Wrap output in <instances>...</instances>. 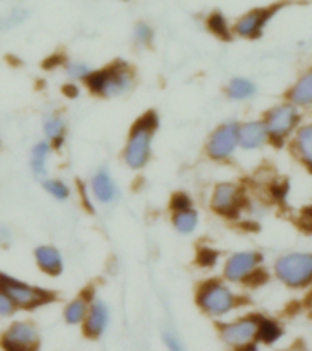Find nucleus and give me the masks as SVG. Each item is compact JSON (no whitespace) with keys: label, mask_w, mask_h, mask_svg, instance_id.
I'll list each match as a JSON object with an SVG mask.
<instances>
[{"label":"nucleus","mask_w":312,"mask_h":351,"mask_svg":"<svg viewBox=\"0 0 312 351\" xmlns=\"http://www.w3.org/2000/svg\"><path fill=\"white\" fill-rule=\"evenodd\" d=\"M210 207L216 214L224 218H234L243 207V191L235 183H218L210 196Z\"/></svg>","instance_id":"9b49d317"},{"label":"nucleus","mask_w":312,"mask_h":351,"mask_svg":"<svg viewBox=\"0 0 312 351\" xmlns=\"http://www.w3.org/2000/svg\"><path fill=\"white\" fill-rule=\"evenodd\" d=\"M163 340H164V346L168 348V351H185V346L181 344V340L177 339L174 333H170V331H164Z\"/></svg>","instance_id":"2f4dec72"},{"label":"nucleus","mask_w":312,"mask_h":351,"mask_svg":"<svg viewBox=\"0 0 312 351\" xmlns=\"http://www.w3.org/2000/svg\"><path fill=\"white\" fill-rule=\"evenodd\" d=\"M237 351H257V346L252 344V342H248V344H245V346H239V348H237Z\"/></svg>","instance_id":"f704fd0d"},{"label":"nucleus","mask_w":312,"mask_h":351,"mask_svg":"<svg viewBox=\"0 0 312 351\" xmlns=\"http://www.w3.org/2000/svg\"><path fill=\"white\" fill-rule=\"evenodd\" d=\"M92 300H93V291L86 289L84 293L75 296L73 300L68 302L64 307V311H62L66 322L70 324V326H79V324H82V320H84V317H86L88 309H90Z\"/></svg>","instance_id":"aec40b11"},{"label":"nucleus","mask_w":312,"mask_h":351,"mask_svg":"<svg viewBox=\"0 0 312 351\" xmlns=\"http://www.w3.org/2000/svg\"><path fill=\"white\" fill-rule=\"evenodd\" d=\"M13 241V229L10 225L0 223V247H8Z\"/></svg>","instance_id":"473e14b6"},{"label":"nucleus","mask_w":312,"mask_h":351,"mask_svg":"<svg viewBox=\"0 0 312 351\" xmlns=\"http://www.w3.org/2000/svg\"><path fill=\"white\" fill-rule=\"evenodd\" d=\"M259 317H245L241 320H235L232 324H224L221 328V337L226 344L245 346L257 337V328H259Z\"/></svg>","instance_id":"ddd939ff"},{"label":"nucleus","mask_w":312,"mask_h":351,"mask_svg":"<svg viewBox=\"0 0 312 351\" xmlns=\"http://www.w3.org/2000/svg\"><path fill=\"white\" fill-rule=\"evenodd\" d=\"M33 260L38 271L48 274L51 278H57L64 273V256L60 252L59 247L51 245V243H40L33 249Z\"/></svg>","instance_id":"4468645a"},{"label":"nucleus","mask_w":312,"mask_h":351,"mask_svg":"<svg viewBox=\"0 0 312 351\" xmlns=\"http://www.w3.org/2000/svg\"><path fill=\"white\" fill-rule=\"evenodd\" d=\"M194 202H192V197L186 194V192H174L172 197H170V213H174V210H181V208H186V207H192Z\"/></svg>","instance_id":"c756f323"},{"label":"nucleus","mask_w":312,"mask_h":351,"mask_svg":"<svg viewBox=\"0 0 312 351\" xmlns=\"http://www.w3.org/2000/svg\"><path fill=\"white\" fill-rule=\"evenodd\" d=\"M207 26L213 35H218L221 38H230L229 22H226V19L221 13H212V15L208 16Z\"/></svg>","instance_id":"cd10ccee"},{"label":"nucleus","mask_w":312,"mask_h":351,"mask_svg":"<svg viewBox=\"0 0 312 351\" xmlns=\"http://www.w3.org/2000/svg\"><path fill=\"white\" fill-rule=\"evenodd\" d=\"M268 141L267 128L261 121H246L239 125V147L245 150L261 148Z\"/></svg>","instance_id":"f3484780"},{"label":"nucleus","mask_w":312,"mask_h":351,"mask_svg":"<svg viewBox=\"0 0 312 351\" xmlns=\"http://www.w3.org/2000/svg\"><path fill=\"white\" fill-rule=\"evenodd\" d=\"M219 260V252L210 249V247H201V249H197L196 254V262L201 265V267H213Z\"/></svg>","instance_id":"c85d7f7f"},{"label":"nucleus","mask_w":312,"mask_h":351,"mask_svg":"<svg viewBox=\"0 0 312 351\" xmlns=\"http://www.w3.org/2000/svg\"><path fill=\"white\" fill-rule=\"evenodd\" d=\"M42 134L46 141L51 143V147L57 150V148H62L66 141V134H68V125H66V119L57 112H51V114L44 115L42 119Z\"/></svg>","instance_id":"a211bd4d"},{"label":"nucleus","mask_w":312,"mask_h":351,"mask_svg":"<svg viewBox=\"0 0 312 351\" xmlns=\"http://www.w3.org/2000/svg\"><path fill=\"white\" fill-rule=\"evenodd\" d=\"M265 128H267L268 141H272L276 147H281L287 139L300 126V112L298 106L289 103L276 104L263 117Z\"/></svg>","instance_id":"20e7f679"},{"label":"nucleus","mask_w":312,"mask_h":351,"mask_svg":"<svg viewBox=\"0 0 312 351\" xmlns=\"http://www.w3.org/2000/svg\"><path fill=\"white\" fill-rule=\"evenodd\" d=\"M53 150L51 143L46 141L44 137L33 143V147L29 148V170L37 180H44L48 176V163Z\"/></svg>","instance_id":"dca6fc26"},{"label":"nucleus","mask_w":312,"mask_h":351,"mask_svg":"<svg viewBox=\"0 0 312 351\" xmlns=\"http://www.w3.org/2000/svg\"><path fill=\"white\" fill-rule=\"evenodd\" d=\"M90 196L99 205H114L119 199V186L106 167H99L90 178Z\"/></svg>","instance_id":"f8f14e48"},{"label":"nucleus","mask_w":312,"mask_h":351,"mask_svg":"<svg viewBox=\"0 0 312 351\" xmlns=\"http://www.w3.org/2000/svg\"><path fill=\"white\" fill-rule=\"evenodd\" d=\"M159 130V115L155 110H148L133 121L122 145V163L126 169L139 172L146 169L153 152V141Z\"/></svg>","instance_id":"f257e3e1"},{"label":"nucleus","mask_w":312,"mask_h":351,"mask_svg":"<svg viewBox=\"0 0 312 351\" xmlns=\"http://www.w3.org/2000/svg\"><path fill=\"white\" fill-rule=\"evenodd\" d=\"M109 326V307L108 304L101 298H93L88 309L86 317L82 320L84 335L90 339H99L106 333Z\"/></svg>","instance_id":"2eb2a0df"},{"label":"nucleus","mask_w":312,"mask_h":351,"mask_svg":"<svg viewBox=\"0 0 312 351\" xmlns=\"http://www.w3.org/2000/svg\"><path fill=\"white\" fill-rule=\"evenodd\" d=\"M135 81L137 73L133 66L126 60L117 59L103 68H93L82 84L95 97L114 99L130 92L135 86Z\"/></svg>","instance_id":"f03ea898"},{"label":"nucleus","mask_w":312,"mask_h":351,"mask_svg":"<svg viewBox=\"0 0 312 351\" xmlns=\"http://www.w3.org/2000/svg\"><path fill=\"white\" fill-rule=\"evenodd\" d=\"M289 101L296 106H312V68L307 70L290 88Z\"/></svg>","instance_id":"412c9836"},{"label":"nucleus","mask_w":312,"mask_h":351,"mask_svg":"<svg viewBox=\"0 0 312 351\" xmlns=\"http://www.w3.org/2000/svg\"><path fill=\"white\" fill-rule=\"evenodd\" d=\"M239 147V123L229 121L219 125L216 130L210 134L207 141V156L213 161H224L235 152Z\"/></svg>","instance_id":"0eeeda50"},{"label":"nucleus","mask_w":312,"mask_h":351,"mask_svg":"<svg viewBox=\"0 0 312 351\" xmlns=\"http://www.w3.org/2000/svg\"><path fill=\"white\" fill-rule=\"evenodd\" d=\"M274 273L289 287H305L312 284V252H290L274 263Z\"/></svg>","instance_id":"423d86ee"},{"label":"nucleus","mask_w":312,"mask_h":351,"mask_svg":"<svg viewBox=\"0 0 312 351\" xmlns=\"http://www.w3.org/2000/svg\"><path fill=\"white\" fill-rule=\"evenodd\" d=\"M301 221H303V223H301V225L309 223L312 227V207L305 208V213H303V219H301Z\"/></svg>","instance_id":"72a5a7b5"},{"label":"nucleus","mask_w":312,"mask_h":351,"mask_svg":"<svg viewBox=\"0 0 312 351\" xmlns=\"http://www.w3.org/2000/svg\"><path fill=\"white\" fill-rule=\"evenodd\" d=\"M197 306L212 317L226 315L235 307V295L221 280H207L196 291Z\"/></svg>","instance_id":"39448f33"},{"label":"nucleus","mask_w":312,"mask_h":351,"mask_svg":"<svg viewBox=\"0 0 312 351\" xmlns=\"http://www.w3.org/2000/svg\"><path fill=\"white\" fill-rule=\"evenodd\" d=\"M0 344L4 351H38L40 333L33 322L18 320L8 326V329L2 333Z\"/></svg>","instance_id":"6e6552de"},{"label":"nucleus","mask_w":312,"mask_h":351,"mask_svg":"<svg viewBox=\"0 0 312 351\" xmlns=\"http://www.w3.org/2000/svg\"><path fill=\"white\" fill-rule=\"evenodd\" d=\"M16 313V306L13 304L10 296L5 295L0 291V317H11V315H15Z\"/></svg>","instance_id":"7c9ffc66"},{"label":"nucleus","mask_w":312,"mask_h":351,"mask_svg":"<svg viewBox=\"0 0 312 351\" xmlns=\"http://www.w3.org/2000/svg\"><path fill=\"white\" fill-rule=\"evenodd\" d=\"M281 5L283 4H274V5H267V8H256V10L246 11L245 15H241L237 21L234 22V33L235 35H239V37L245 38H256L259 37L263 32H265V27L270 21H272V16L281 10Z\"/></svg>","instance_id":"9d476101"},{"label":"nucleus","mask_w":312,"mask_h":351,"mask_svg":"<svg viewBox=\"0 0 312 351\" xmlns=\"http://www.w3.org/2000/svg\"><path fill=\"white\" fill-rule=\"evenodd\" d=\"M292 150H294L296 158L312 172V123L296 128Z\"/></svg>","instance_id":"6ab92c4d"},{"label":"nucleus","mask_w":312,"mask_h":351,"mask_svg":"<svg viewBox=\"0 0 312 351\" xmlns=\"http://www.w3.org/2000/svg\"><path fill=\"white\" fill-rule=\"evenodd\" d=\"M254 93H256V84L250 79H245V77H234L226 84V95L230 99H235V101L250 99Z\"/></svg>","instance_id":"b1692460"},{"label":"nucleus","mask_w":312,"mask_h":351,"mask_svg":"<svg viewBox=\"0 0 312 351\" xmlns=\"http://www.w3.org/2000/svg\"><path fill=\"white\" fill-rule=\"evenodd\" d=\"M40 181H42L44 192H46L51 199H55V202H68L71 197V194H73L71 186L68 185L64 180H60V178H48V176H46V178Z\"/></svg>","instance_id":"5701e85b"},{"label":"nucleus","mask_w":312,"mask_h":351,"mask_svg":"<svg viewBox=\"0 0 312 351\" xmlns=\"http://www.w3.org/2000/svg\"><path fill=\"white\" fill-rule=\"evenodd\" d=\"M155 38V29L146 21H139L131 27V40L139 48H150Z\"/></svg>","instance_id":"a878e982"},{"label":"nucleus","mask_w":312,"mask_h":351,"mask_svg":"<svg viewBox=\"0 0 312 351\" xmlns=\"http://www.w3.org/2000/svg\"><path fill=\"white\" fill-rule=\"evenodd\" d=\"M0 291L10 296L16 309H38L55 300V293L29 282L16 278L13 274L0 271Z\"/></svg>","instance_id":"7ed1b4c3"},{"label":"nucleus","mask_w":312,"mask_h":351,"mask_svg":"<svg viewBox=\"0 0 312 351\" xmlns=\"http://www.w3.org/2000/svg\"><path fill=\"white\" fill-rule=\"evenodd\" d=\"M197 225H199V213H197L194 205L172 213V227L179 234H192L197 229Z\"/></svg>","instance_id":"4be33fe9"},{"label":"nucleus","mask_w":312,"mask_h":351,"mask_svg":"<svg viewBox=\"0 0 312 351\" xmlns=\"http://www.w3.org/2000/svg\"><path fill=\"white\" fill-rule=\"evenodd\" d=\"M62 70H64V75L68 77V81L79 84V82L86 81V77L92 73L93 68L86 60L68 59L62 62Z\"/></svg>","instance_id":"393cba45"},{"label":"nucleus","mask_w":312,"mask_h":351,"mask_svg":"<svg viewBox=\"0 0 312 351\" xmlns=\"http://www.w3.org/2000/svg\"><path fill=\"white\" fill-rule=\"evenodd\" d=\"M281 335H283V331H281L278 322H274V320H265V318L259 320V328H257V339L259 340L267 342V344H274Z\"/></svg>","instance_id":"bb28decb"},{"label":"nucleus","mask_w":312,"mask_h":351,"mask_svg":"<svg viewBox=\"0 0 312 351\" xmlns=\"http://www.w3.org/2000/svg\"><path fill=\"white\" fill-rule=\"evenodd\" d=\"M261 262L263 258L259 252H234L232 256L226 258L223 265L224 278L229 282H248L261 269Z\"/></svg>","instance_id":"1a4fd4ad"}]
</instances>
